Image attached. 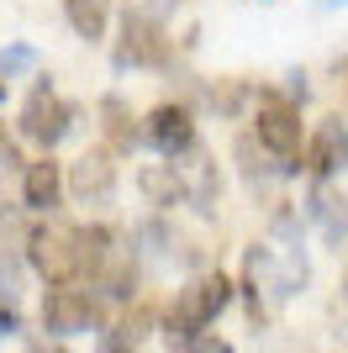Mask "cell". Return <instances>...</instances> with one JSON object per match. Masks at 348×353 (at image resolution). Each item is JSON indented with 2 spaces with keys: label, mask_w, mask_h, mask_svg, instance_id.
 <instances>
[{
  "label": "cell",
  "mask_w": 348,
  "mask_h": 353,
  "mask_svg": "<svg viewBox=\"0 0 348 353\" xmlns=\"http://www.w3.org/2000/svg\"><path fill=\"white\" fill-rule=\"evenodd\" d=\"M227 301H232V285H227V274H222V269L195 274L185 290L174 295L169 322H164V338H169L174 348H190V343H195V332H206V327L227 311Z\"/></svg>",
  "instance_id": "1"
},
{
  "label": "cell",
  "mask_w": 348,
  "mask_h": 353,
  "mask_svg": "<svg viewBox=\"0 0 348 353\" xmlns=\"http://www.w3.org/2000/svg\"><path fill=\"white\" fill-rule=\"evenodd\" d=\"M27 259H32V269H37L48 285H74L79 274H85L79 227H58V221L37 227V232L27 237Z\"/></svg>",
  "instance_id": "2"
},
{
  "label": "cell",
  "mask_w": 348,
  "mask_h": 353,
  "mask_svg": "<svg viewBox=\"0 0 348 353\" xmlns=\"http://www.w3.org/2000/svg\"><path fill=\"white\" fill-rule=\"evenodd\" d=\"M253 137H259L269 153L280 159V169H301V111L285 101V95H275V90H264L259 105H253Z\"/></svg>",
  "instance_id": "3"
},
{
  "label": "cell",
  "mask_w": 348,
  "mask_h": 353,
  "mask_svg": "<svg viewBox=\"0 0 348 353\" xmlns=\"http://www.w3.org/2000/svg\"><path fill=\"white\" fill-rule=\"evenodd\" d=\"M116 69H148V63L169 59V37L153 11H127L122 16V37H116Z\"/></svg>",
  "instance_id": "4"
},
{
  "label": "cell",
  "mask_w": 348,
  "mask_h": 353,
  "mask_svg": "<svg viewBox=\"0 0 348 353\" xmlns=\"http://www.w3.org/2000/svg\"><path fill=\"white\" fill-rule=\"evenodd\" d=\"M69 127H74V105L58 90L37 85L27 95V105H21V137H32V143H43V148H58L69 137Z\"/></svg>",
  "instance_id": "5"
},
{
  "label": "cell",
  "mask_w": 348,
  "mask_h": 353,
  "mask_svg": "<svg viewBox=\"0 0 348 353\" xmlns=\"http://www.w3.org/2000/svg\"><path fill=\"white\" fill-rule=\"evenodd\" d=\"M101 322V306L90 301L85 290H74V285H53L43 301V327L53 338H74V332H90V327Z\"/></svg>",
  "instance_id": "6"
},
{
  "label": "cell",
  "mask_w": 348,
  "mask_h": 353,
  "mask_svg": "<svg viewBox=\"0 0 348 353\" xmlns=\"http://www.w3.org/2000/svg\"><path fill=\"white\" fill-rule=\"evenodd\" d=\"M69 195L85 201V206H101L116 195V159L111 148H85L79 159L69 163Z\"/></svg>",
  "instance_id": "7"
},
{
  "label": "cell",
  "mask_w": 348,
  "mask_h": 353,
  "mask_svg": "<svg viewBox=\"0 0 348 353\" xmlns=\"http://www.w3.org/2000/svg\"><path fill=\"white\" fill-rule=\"evenodd\" d=\"M148 143L159 148L164 159H180V153H190L195 148V121H190L185 105H153L148 111Z\"/></svg>",
  "instance_id": "8"
},
{
  "label": "cell",
  "mask_w": 348,
  "mask_h": 353,
  "mask_svg": "<svg viewBox=\"0 0 348 353\" xmlns=\"http://www.w3.org/2000/svg\"><path fill=\"white\" fill-rule=\"evenodd\" d=\"M348 163V121L343 117H327L311 132V143H306V169L317 179H327V174H338Z\"/></svg>",
  "instance_id": "9"
},
{
  "label": "cell",
  "mask_w": 348,
  "mask_h": 353,
  "mask_svg": "<svg viewBox=\"0 0 348 353\" xmlns=\"http://www.w3.org/2000/svg\"><path fill=\"white\" fill-rule=\"evenodd\" d=\"M64 185H69L64 163H53V159L43 153L37 163H27V169H21V206H27V211H53L58 195H64Z\"/></svg>",
  "instance_id": "10"
},
{
  "label": "cell",
  "mask_w": 348,
  "mask_h": 353,
  "mask_svg": "<svg viewBox=\"0 0 348 353\" xmlns=\"http://www.w3.org/2000/svg\"><path fill=\"white\" fill-rule=\"evenodd\" d=\"M137 190H143L153 206H180V201H190V179H185V169H174V163H148L143 174H137Z\"/></svg>",
  "instance_id": "11"
},
{
  "label": "cell",
  "mask_w": 348,
  "mask_h": 353,
  "mask_svg": "<svg viewBox=\"0 0 348 353\" xmlns=\"http://www.w3.org/2000/svg\"><path fill=\"white\" fill-rule=\"evenodd\" d=\"M306 216L322 227V237H327V243H343L348 216H343V201H338L333 190H311V206H306Z\"/></svg>",
  "instance_id": "12"
},
{
  "label": "cell",
  "mask_w": 348,
  "mask_h": 353,
  "mask_svg": "<svg viewBox=\"0 0 348 353\" xmlns=\"http://www.w3.org/2000/svg\"><path fill=\"white\" fill-rule=\"evenodd\" d=\"M64 16H69V27L85 43H101L106 37V0H64Z\"/></svg>",
  "instance_id": "13"
},
{
  "label": "cell",
  "mask_w": 348,
  "mask_h": 353,
  "mask_svg": "<svg viewBox=\"0 0 348 353\" xmlns=\"http://www.w3.org/2000/svg\"><path fill=\"white\" fill-rule=\"evenodd\" d=\"M101 117H106V137H111V148H132V143H137V121H132V111H127L122 95H106Z\"/></svg>",
  "instance_id": "14"
},
{
  "label": "cell",
  "mask_w": 348,
  "mask_h": 353,
  "mask_svg": "<svg viewBox=\"0 0 348 353\" xmlns=\"http://www.w3.org/2000/svg\"><path fill=\"white\" fill-rule=\"evenodd\" d=\"M0 163H6V169H16V163L27 169V159H21V148H16V137L6 132V121H0Z\"/></svg>",
  "instance_id": "15"
},
{
  "label": "cell",
  "mask_w": 348,
  "mask_h": 353,
  "mask_svg": "<svg viewBox=\"0 0 348 353\" xmlns=\"http://www.w3.org/2000/svg\"><path fill=\"white\" fill-rule=\"evenodd\" d=\"M185 353H232V348H227L222 338H195V343H190Z\"/></svg>",
  "instance_id": "16"
},
{
  "label": "cell",
  "mask_w": 348,
  "mask_h": 353,
  "mask_svg": "<svg viewBox=\"0 0 348 353\" xmlns=\"http://www.w3.org/2000/svg\"><path fill=\"white\" fill-rule=\"evenodd\" d=\"M16 322H21V316H16V306L0 295V332H16Z\"/></svg>",
  "instance_id": "17"
},
{
  "label": "cell",
  "mask_w": 348,
  "mask_h": 353,
  "mask_svg": "<svg viewBox=\"0 0 348 353\" xmlns=\"http://www.w3.org/2000/svg\"><path fill=\"white\" fill-rule=\"evenodd\" d=\"M101 353H132V343H122V338H116V343H106Z\"/></svg>",
  "instance_id": "18"
},
{
  "label": "cell",
  "mask_w": 348,
  "mask_h": 353,
  "mask_svg": "<svg viewBox=\"0 0 348 353\" xmlns=\"http://www.w3.org/2000/svg\"><path fill=\"white\" fill-rule=\"evenodd\" d=\"M32 353H64V348H48V343H37V348H32Z\"/></svg>",
  "instance_id": "19"
},
{
  "label": "cell",
  "mask_w": 348,
  "mask_h": 353,
  "mask_svg": "<svg viewBox=\"0 0 348 353\" xmlns=\"http://www.w3.org/2000/svg\"><path fill=\"white\" fill-rule=\"evenodd\" d=\"M6 221H11V211H0V227H6Z\"/></svg>",
  "instance_id": "20"
},
{
  "label": "cell",
  "mask_w": 348,
  "mask_h": 353,
  "mask_svg": "<svg viewBox=\"0 0 348 353\" xmlns=\"http://www.w3.org/2000/svg\"><path fill=\"white\" fill-rule=\"evenodd\" d=\"M0 95H6V79H0Z\"/></svg>",
  "instance_id": "21"
}]
</instances>
